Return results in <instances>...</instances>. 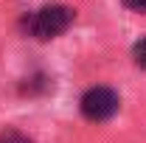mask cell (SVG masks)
Listing matches in <instances>:
<instances>
[{
	"label": "cell",
	"mask_w": 146,
	"mask_h": 143,
	"mask_svg": "<svg viewBox=\"0 0 146 143\" xmlns=\"http://www.w3.org/2000/svg\"><path fill=\"white\" fill-rule=\"evenodd\" d=\"M132 54H135V62H138L141 68H146V36L135 45V51H132Z\"/></svg>",
	"instance_id": "obj_4"
},
{
	"label": "cell",
	"mask_w": 146,
	"mask_h": 143,
	"mask_svg": "<svg viewBox=\"0 0 146 143\" xmlns=\"http://www.w3.org/2000/svg\"><path fill=\"white\" fill-rule=\"evenodd\" d=\"M0 143H34V140L25 138L23 132H3L0 135Z\"/></svg>",
	"instance_id": "obj_3"
},
{
	"label": "cell",
	"mask_w": 146,
	"mask_h": 143,
	"mask_svg": "<svg viewBox=\"0 0 146 143\" xmlns=\"http://www.w3.org/2000/svg\"><path fill=\"white\" fill-rule=\"evenodd\" d=\"M82 115L87 118V121H110L118 107H121V98H118V93L110 87H90L84 95H82Z\"/></svg>",
	"instance_id": "obj_2"
},
{
	"label": "cell",
	"mask_w": 146,
	"mask_h": 143,
	"mask_svg": "<svg viewBox=\"0 0 146 143\" xmlns=\"http://www.w3.org/2000/svg\"><path fill=\"white\" fill-rule=\"evenodd\" d=\"M127 6L135 11H146V0H127Z\"/></svg>",
	"instance_id": "obj_5"
},
{
	"label": "cell",
	"mask_w": 146,
	"mask_h": 143,
	"mask_svg": "<svg viewBox=\"0 0 146 143\" xmlns=\"http://www.w3.org/2000/svg\"><path fill=\"white\" fill-rule=\"evenodd\" d=\"M73 17H76V11L68 6H45L23 20V28L34 39H54L73 25Z\"/></svg>",
	"instance_id": "obj_1"
}]
</instances>
